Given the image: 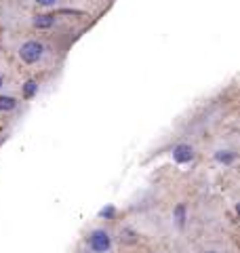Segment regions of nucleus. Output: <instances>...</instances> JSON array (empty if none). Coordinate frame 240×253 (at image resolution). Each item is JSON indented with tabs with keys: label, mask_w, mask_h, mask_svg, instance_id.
<instances>
[{
	"label": "nucleus",
	"mask_w": 240,
	"mask_h": 253,
	"mask_svg": "<svg viewBox=\"0 0 240 253\" xmlns=\"http://www.w3.org/2000/svg\"><path fill=\"white\" fill-rule=\"evenodd\" d=\"M13 53H15V57H17V61L21 63V66L36 70V68H42V66L49 63L53 49H51L49 42L42 41V38L26 36V38H19V41L15 42Z\"/></svg>",
	"instance_id": "1"
},
{
	"label": "nucleus",
	"mask_w": 240,
	"mask_h": 253,
	"mask_svg": "<svg viewBox=\"0 0 240 253\" xmlns=\"http://www.w3.org/2000/svg\"><path fill=\"white\" fill-rule=\"evenodd\" d=\"M112 247H114V236L106 226H95L84 236L86 253H112Z\"/></svg>",
	"instance_id": "2"
},
{
	"label": "nucleus",
	"mask_w": 240,
	"mask_h": 253,
	"mask_svg": "<svg viewBox=\"0 0 240 253\" xmlns=\"http://www.w3.org/2000/svg\"><path fill=\"white\" fill-rule=\"evenodd\" d=\"M40 13H57L63 6H68V0H28Z\"/></svg>",
	"instance_id": "3"
},
{
	"label": "nucleus",
	"mask_w": 240,
	"mask_h": 253,
	"mask_svg": "<svg viewBox=\"0 0 240 253\" xmlns=\"http://www.w3.org/2000/svg\"><path fill=\"white\" fill-rule=\"evenodd\" d=\"M19 106H21V99H17L15 95L0 93V114H13L19 110Z\"/></svg>",
	"instance_id": "4"
},
{
	"label": "nucleus",
	"mask_w": 240,
	"mask_h": 253,
	"mask_svg": "<svg viewBox=\"0 0 240 253\" xmlns=\"http://www.w3.org/2000/svg\"><path fill=\"white\" fill-rule=\"evenodd\" d=\"M173 156H175L177 163H192L196 154H194V148H192L190 144H179V146H175Z\"/></svg>",
	"instance_id": "5"
},
{
	"label": "nucleus",
	"mask_w": 240,
	"mask_h": 253,
	"mask_svg": "<svg viewBox=\"0 0 240 253\" xmlns=\"http://www.w3.org/2000/svg\"><path fill=\"white\" fill-rule=\"evenodd\" d=\"M215 158L221 163V165H234L236 163V152H232V150H219Z\"/></svg>",
	"instance_id": "6"
},
{
	"label": "nucleus",
	"mask_w": 240,
	"mask_h": 253,
	"mask_svg": "<svg viewBox=\"0 0 240 253\" xmlns=\"http://www.w3.org/2000/svg\"><path fill=\"white\" fill-rule=\"evenodd\" d=\"M4 89H6V81H4V76L0 74V93H4Z\"/></svg>",
	"instance_id": "7"
},
{
	"label": "nucleus",
	"mask_w": 240,
	"mask_h": 253,
	"mask_svg": "<svg viewBox=\"0 0 240 253\" xmlns=\"http://www.w3.org/2000/svg\"><path fill=\"white\" fill-rule=\"evenodd\" d=\"M204 253H223V251H217V249H209V251H204Z\"/></svg>",
	"instance_id": "8"
}]
</instances>
